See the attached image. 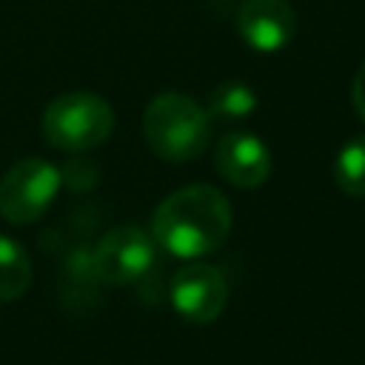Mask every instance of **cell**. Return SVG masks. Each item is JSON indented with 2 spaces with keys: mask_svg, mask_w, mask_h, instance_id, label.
Returning a JSON list of instances; mask_svg holds the SVG:
<instances>
[{
  "mask_svg": "<svg viewBox=\"0 0 365 365\" xmlns=\"http://www.w3.org/2000/svg\"><path fill=\"white\" fill-rule=\"evenodd\" d=\"M31 282V259L20 242L0 234V302H11L26 294Z\"/></svg>",
  "mask_w": 365,
  "mask_h": 365,
  "instance_id": "9c48e42d",
  "label": "cell"
},
{
  "mask_svg": "<svg viewBox=\"0 0 365 365\" xmlns=\"http://www.w3.org/2000/svg\"><path fill=\"white\" fill-rule=\"evenodd\" d=\"M334 182L348 197H365V134L351 137L334 157Z\"/></svg>",
  "mask_w": 365,
  "mask_h": 365,
  "instance_id": "8fae6325",
  "label": "cell"
},
{
  "mask_svg": "<svg viewBox=\"0 0 365 365\" xmlns=\"http://www.w3.org/2000/svg\"><path fill=\"white\" fill-rule=\"evenodd\" d=\"M240 37L262 54L279 51L297 31V17L288 0H245L237 11Z\"/></svg>",
  "mask_w": 365,
  "mask_h": 365,
  "instance_id": "ba28073f",
  "label": "cell"
},
{
  "mask_svg": "<svg viewBox=\"0 0 365 365\" xmlns=\"http://www.w3.org/2000/svg\"><path fill=\"white\" fill-rule=\"evenodd\" d=\"M351 103L356 108V114L365 120V63L356 68L354 74V83H351Z\"/></svg>",
  "mask_w": 365,
  "mask_h": 365,
  "instance_id": "7c38bea8",
  "label": "cell"
},
{
  "mask_svg": "<svg viewBox=\"0 0 365 365\" xmlns=\"http://www.w3.org/2000/svg\"><path fill=\"white\" fill-rule=\"evenodd\" d=\"M254 108H257V94H254V88H251L248 83H242V80H225V83H220V86L211 91L208 106H205L211 123H214V120H225V123H231V120H245Z\"/></svg>",
  "mask_w": 365,
  "mask_h": 365,
  "instance_id": "30bf717a",
  "label": "cell"
},
{
  "mask_svg": "<svg viewBox=\"0 0 365 365\" xmlns=\"http://www.w3.org/2000/svg\"><path fill=\"white\" fill-rule=\"evenodd\" d=\"M214 165L234 188H259L271 174V151L254 131L231 128L217 140Z\"/></svg>",
  "mask_w": 365,
  "mask_h": 365,
  "instance_id": "52a82bcc",
  "label": "cell"
},
{
  "mask_svg": "<svg viewBox=\"0 0 365 365\" xmlns=\"http://www.w3.org/2000/svg\"><path fill=\"white\" fill-rule=\"evenodd\" d=\"M111 128V106L91 91H66L54 97L43 111V137L48 145L68 154H86L97 148L108 140Z\"/></svg>",
  "mask_w": 365,
  "mask_h": 365,
  "instance_id": "3957f363",
  "label": "cell"
},
{
  "mask_svg": "<svg viewBox=\"0 0 365 365\" xmlns=\"http://www.w3.org/2000/svg\"><path fill=\"white\" fill-rule=\"evenodd\" d=\"M234 225L228 197L208 185L194 182L171 191L151 217V237L174 257L197 259L217 251Z\"/></svg>",
  "mask_w": 365,
  "mask_h": 365,
  "instance_id": "6da1fadb",
  "label": "cell"
},
{
  "mask_svg": "<svg viewBox=\"0 0 365 365\" xmlns=\"http://www.w3.org/2000/svg\"><path fill=\"white\" fill-rule=\"evenodd\" d=\"M154 237L137 225H114L108 228L94 251L91 268L94 277L106 285H134L154 265Z\"/></svg>",
  "mask_w": 365,
  "mask_h": 365,
  "instance_id": "5b68a950",
  "label": "cell"
},
{
  "mask_svg": "<svg viewBox=\"0 0 365 365\" xmlns=\"http://www.w3.org/2000/svg\"><path fill=\"white\" fill-rule=\"evenodd\" d=\"M60 191V171L43 157L17 160L0 177V217L14 225L40 220Z\"/></svg>",
  "mask_w": 365,
  "mask_h": 365,
  "instance_id": "277c9868",
  "label": "cell"
},
{
  "mask_svg": "<svg viewBox=\"0 0 365 365\" xmlns=\"http://www.w3.org/2000/svg\"><path fill=\"white\" fill-rule=\"evenodd\" d=\"M211 125L208 111L180 91L157 94L143 111V137L148 148L168 163L200 157L211 143Z\"/></svg>",
  "mask_w": 365,
  "mask_h": 365,
  "instance_id": "7a4b0ae2",
  "label": "cell"
},
{
  "mask_svg": "<svg viewBox=\"0 0 365 365\" xmlns=\"http://www.w3.org/2000/svg\"><path fill=\"white\" fill-rule=\"evenodd\" d=\"M168 299L182 319L194 325H208L222 314L228 302V282L217 265L185 262L171 277Z\"/></svg>",
  "mask_w": 365,
  "mask_h": 365,
  "instance_id": "8992f818",
  "label": "cell"
}]
</instances>
